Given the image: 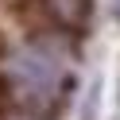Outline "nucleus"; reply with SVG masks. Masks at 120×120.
I'll list each match as a JSON object with an SVG mask.
<instances>
[{"label": "nucleus", "instance_id": "obj_1", "mask_svg": "<svg viewBox=\"0 0 120 120\" xmlns=\"http://www.w3.org/2000/svg\"><path fill=\"white\" fill-rule=\"evenodd\" d=\"M8 89H12V105L23 109L27 116H43L58 105L62 93V58L58 47L43 35H35L31 43L16 47L8 54Z\"/></svg>", "mask_w": 120, "mask_h": 120}, {"label": "nucleus", "instance_id": "obj_2", "mask_svg": "<svg viewBox=\"0 0 120 120\" xmlns=\"http://www.w3.org/2000/svg\"><path fill=\"white\" fill-rule=\"evenodd\" d=\"M31 12L47 27H66V31H81L93 12V0H31Z\"/></svg>", "mask_w": 120, "mask_h": 120}, {"label": "nucleus", "instance_id": "obj_3", "mask_svg": "<svg viewBox=\"0 0 120 120\" xmlns=\"http://www.w3.org/2000/svg\"><path fill=\"white\" fill-rule=\"evenodd\" d=\"M116 16H120V0H116Z\"/></svg>", "mask_w": 120, "mask_h": 120}]
</instances>
